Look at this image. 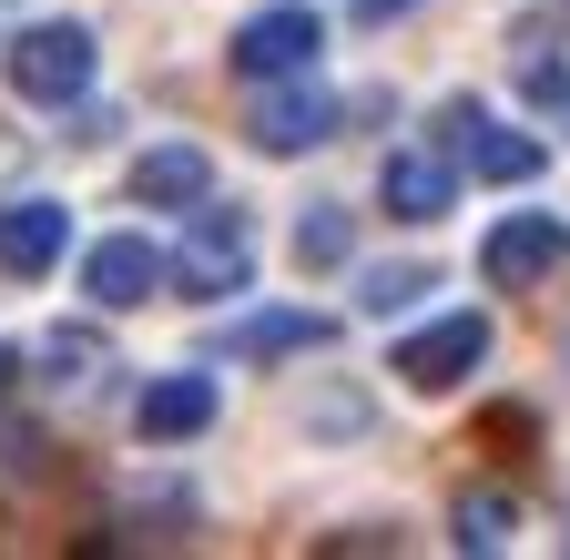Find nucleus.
Returning a JSON list of instances; mask_svg holds the SVG:
<instances>
[{
    "instance_id": "1",
    "label": "nucleus",
    "mask_w": 570,
    "mask_h": 560,
    "mask_svg": "<svg viewBox=\"0 0 570 560\" xmlns=\"http://www.w3.org/2000/svg\"><path fill=\"white\" fill-rule=\"evenodd\" d=\"M174 286L184 296H235V286H255V235H245V215L235 204H194V235H184V255H174Z\"/></svg>"
},
{
    "instance_id": "2",
    "label": "nucleus",
    "mask_w": 570,
    "mask_h": 560,
    "mask_svg": "<svg viewBox=\"0 0 570 560\" xmlns=\"http://www.w3.org/2000/svg\"><path fill=\"white\" fill-rule=\"evenodd\" d=\"M11 92L21 102H82L92 92V31L82 21H31L11 41Z\"/></svg>"
},
{
    "instance_id": "3",
    "label": "nucleus",
    "mask_w": 570,
    "mask_h": 560,
    "mask_svg": "<svg viewBox=\"0 0 570 560\" xmlns=\"http://www.w3.org/2000/svg\"><path fill=\"white\" fill-rule=\"evenodd\" d=\"M479 357H489V316H479V306H459V316H428V326L397 346V377H407L417 397H449V387H469V377H479Z\"/></svg>"
},
{
    "instance_id": "4",
    "label": "nucleus",
    "mask_w": 570,
    "mask_h": 560,
    "mask_svg": "<svg viewBox=\"0 0 570 560\" xmlns=\"http://www.w3.org/2000/svg\"><path fill=\"white\" fill-rule=\"evenodd\" d=\"M316 51H326V21L306 0H275V11H255L235 31V72L245 82H296V72H316Z\"/></svg>"
},
{
    "instance_id": "5",
    "label": "nucleus",
    "mask_w": 570,
    "mask_h": 560,
    "mask_svg": "<svg viewBox=\"0 0 570 560\" xmlns=\"http://www.w3.org/2000/svg\"><path fill=\"white\" fill-rule=\"evenodd\" d=\"M560 265H570V225L560 215H499L479 235V275L489 286H550Z\"/></svg>"
},
{
    "instance_id": "6",
    "label": "nucleus",
    "mask_w": 570,
    "mask_h": 560,
    "mask_svg": "<svg viewBox=\"0 0 570 560\" xmlns=\"http://www.w3.org/2000/svg\"><path fill=\"white\" fill-rule=\"evenodd\" d=\"M439 144L469 154V174H489V184H530L540 174V144L510 132V122H489L479 102H439Z\"/></svg>"
},
{
    "instance_id": "7",
    "label": "nucleus",
    "mask_w": 570,
    "mask_h": 560,
    "mask_svg": "<svg viewBox=\"0 0 570 560\" xmlns=\"http://www.w3.org/2000/svg\"><path fill=\"white\" fill-rule=\"evenodd\" d=\"M326 132H336V102L296 72V82H275L265 102H255V122H245V144L255 154H316L326 144Z\"/></svg>"
},
{
    "instance_id": "8",
    "label": "nucleus",
    "mask_w": 570,
    "mask_h": 560,
    "mask_svg": "<svg viewBox=\"0 0 570 560\" xmlns=\"http://www.w3.org/2000/svg\"><path fill=\"white\" fill-rule=\"evenodd\" d=\"M164 275H174V255H164L154 235H102V245L82 255V296H92V306H142Z\"/></svg>"
},
{
    "instance_id": "9",
    "label": "nucleus",
    "mask_w": 570,
    "mask_h": 560,
    "mask_svg": "<svg viewBox=\"0 0 570 560\" xmlns=\"http://www.w3.org/2000/svg\"><path fill=\"white\" fill-rule=\"evenodd\" d=\"M61 245H71V204H51V194L0 204V275H51Z\"/></svg>"
},
{
    "instance_id": "10",
    "label": "nucleus",
    "mask_w": 570,
    "mask_h": 560,
    "mask_svg": "<svg viewBox=\"0 0 570 560\" xmlns=\"http://www.w3.org/2000/svg\"><path fill=\"white\" fill-rule=\"evenodd\" d=\"M449 194H459L449 154H387V164H377V204H387L397 225H439Z\"/></svg>"
},
{
    "instance_id": "11",
    "label": "nucleus",
    "mask_w": 570,
    "mask_h": 560,
    "mask_svg": "<svg viewBox=\"0 0 570 560\" xmlns=\"http://www.w3.org/2000/svg\"><path fill=\"white\" fill-rule=\"evenodd\" d=\"M132 429H142V439H204V429H214V377H204V367L154 377V387L132 397Z\"/></svg>"
},
{
    "instance_id": "12",
    "label": "nucleus",
    "mask_w": 570,
    "mask_h": 560,
    "mask_svg": "<svg viewBox=\"0 0 570 560\" xmlns=\"http://www.w3.org/2000/svg\"><path fill=\"white\" fill-rule=\"evenodd\" d=\"M214 194V164L194 154V144H154L132 164V204H164V215H194V204Z\"/></svg>"
},
{
    "instance_id": "13",
    "label": "nucleus",
    "mask_w": 570,
    "mask_h": 560,
    "mask_svg": "<svg viewBox=\"0 0 570 560\" xmlns=\"http://www.w3.org/2000/svg\"><path fill=\"white\" fill-rule=\"evenodd\" d=\"M336 336V316H316V306H275V316H245L235 336H225V357H306V346H326Z\"/></svg>"
},
{
    "instance_id": "14",
    "label": "nucleus",
    "mask_w": 570,
    "mask_h": 560,
    "mask_svg": "<svg viewBox=\"0 0 570 560\" xmlns=\"http://www.w3.org/2000/svg\"><path fill=\"white\" fill-rule=\"evenodd\" d=\"M428 286H439V275H428V265H367V286H356V306H367V316H407Z\"/></svg>"
},
{
    "instance_id": "15",
    "label": "nucleus",
    "mask_w": 570,
    "mask_h": 560,
    "mask_svg": "<svg viewBox=\"0 0 570 560\" xmlns=\"http://www.w3.org/2000/svg\"><path fill=\"white\" fill-rule=\"evenodd\" d=\"M510 530H520V510L499 489H469L459 500V550H510Z\"/></svg>"
},
{
    "instance_id": "16",
    "label": "nucleus",
    "mask_w": 570,
    "mask_h": 560,
    "mask_svg": "<svg viewBox=\"0 0 570 560\" xmlns=\"http://www.w3.org/2000/svg\"><path fill=\"white\" fill-rule=\"evenodd\" d=\"M296 265H346V204H306L296 215Z\"/></svg>"
},
{
    "instance_id": "17",
    "label": "nucleus",
    "mask_w": 570,
    "mask_h": 560,
    "mask_svg": "<svg viewBox=\"0 0 570 560\" xmlns=\"http://www.w3.org/2000/svg\"><path fill=\"white\" fill-rule=\"evenodd\" d=\"M92 367H102V336H92V326H61V336H51V377H71V387H82Z\"/></svg>"
},
{
    "instance_id": "18",
    "label": "nucleus",
    "mask_w": 570,
    "mask_h": 560,
    "mask_svg": "<svg viewBox=\"0 0 570 560\" xmlns=\"http://www.w3.org/2000/svg\"><path fill=\"white\" fill-rule=\"evenodd\" d=\"M397 11H417V0H356V21H367V31H377V21H397Z\"/></svg>"
},
{
    "instance_id": "19",
    "label": "nucleus",
    "mask_w": 570,
    "mask_h": 560,
    "mask_svg": "<svg viewBox=\"0 0 570 560\" xmlns=\"http://www.w3.org/2000/svg\"><path fill=\"white\" fill-rule=\"evenodd\" d=\"M11 377H21V346H0V397H11Z\"/></svg>"
}]
</instances>
